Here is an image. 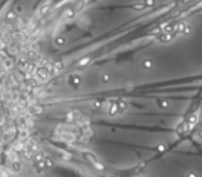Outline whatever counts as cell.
<instances>
[{"label":"cell","instance_id":"cell-2","mask_svg":"<svg viewBox=\"0 0 202 177\" xmlns=\"http://www.w3.org/2000/svg\"><path fill=\"white\" fill-rule=\"evenodd\" d=\"M143 67H144L145 69H151V68H152V61H151V60H144V61H143Z\"/></svg>","mask_w":202,"mask_h":177},{"label":"cell","instance_id":"cell-3","mask_svg":"<svg viewBox=\"0 0 202 177\" xmlns=\"http://www.w3.org/2000/svg\"><path fill=\"white\" fill-rule=\"evenodd\" d=\"M133 8H134V10H137V11H140V10H143V8H147V7L143 4V1H140V3H136V4L133 6Z\"/></svg>","mask_w":202,"mask_h":177},{"label":"cell","instance_id":"cell-1","mask_svg":"<svg viewBox=\"0 0 202 177\" xmlns=\"http://www.w3.org/2000/svg\"><path fill=\"white\" fill-rule=\"evenodd\" d=\"M141 1H143V4H144L145 7H152L156 3V0H141Z\"/></svg>","mask_w":202,"mask_h":177}]
</instances>
